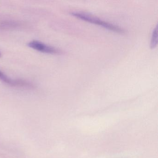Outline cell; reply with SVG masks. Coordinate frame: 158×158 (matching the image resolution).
Returning <instances> with one entry per match:
<instances>
[{
	"label": "cell",
	"mask_w": 158,
	"mask_h": 158,
	"mask_svg": "<svg viewBox=\"0 0 158 158\" xmlns=\"http://www.w3.org/2000/svg\"><path fill=\"white\" fill-rule=\"evenodd\" d=\"M71 14L73 16L78 18V19L89 22L91 23L100 26L104 27L108 30H111V31H114L116 33H124V29L119 27L118 26L103 21L100 18H98L96 16H93L89 14L83 12L73 11L71 13Z\"/></svg>",
	"instance_id": "cell-1"
},
{
	"label": "cell",
	"mask_w": 158,
	"mask_h": 158,
	"mask_svg": "<svg viewBox=\"0 0 158 158\" xmlns=\"http://www.w3.org/2000/svg\"><path fill=\"white\" fill-rule=\"evenodd\" d=\"M0 80L3 81L7 85L11 86L25 88L31 89L34 88V85L32 83L21 79H13L6 76L4 73L0 71Z\"/></svg>",
	"instance_id": "cell-2"
},
{
	"label": "cell",
	"mask_w": 158,
	"mask_h": 158,
	"mask_svg": "<svg viewBox=\"0 0 158 158\" xmlns=\"http://www.w3.org/2000/svg\"><path fill=\"white\" fill-rule=\"evenodd\" d=\"M29 48H32L33 49L44 53H49V54H57L59 53V51L57 49L48 46L42 42L37 40H33L30 41L27 44Z\"/></svg>",
	"instance_id": "cell-3"
},
{
	"label": "cell",
	"mask_w": 158,
	"mask_h": 158,
	"mask_svg": "<svg viewBox=\"0 0 158 158\" xmlns=\"http://www.w3.org/2000/svg\"><path fill=\"white\" fill-rule=\"evenodd\" d=\"M22 26V24L13 21H3L0 22V28L2 29H10L16 28Z\"/></svg>",
	"instance_id": "cell-4"
},
{
	"label": "cell",
	"mask_w": 158,
	"mask_h": 158,
	"mask_svg": "<svg viewBox=\"0 0 158 158\" xmlns=\"http://www.w3.org/2000/svg\"><path fill=\"white\" fill-rule=\"evenodd\" d=\"M158 43V38H157V25L154 27L152 33L150 41V47L151 49H154L156 48Z\"/></svg>",
	"instance_id": "cell-5"
},
{
	"label": "cell",
	"mask_w": 158,
	"mask_h": 158,
	"mask_svg": "<svg viewBox=\"0 0 158 158\" xmlns=\"http://www.w3.org/2000/svg\"><path fill=\"white\" fill-rule=\"evenodd\" d=\"M1 52H0V56H1Z\"/></svg>",
	"instance_id": "cell-6"
}]
</instances>
